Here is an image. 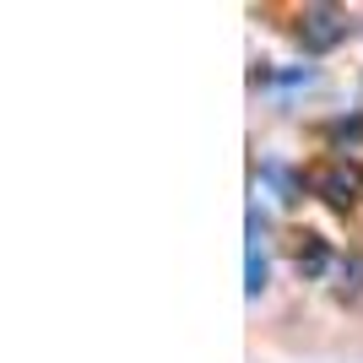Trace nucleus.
I'll use <instances>...</instances> for the list:
<instances>
[{
  "label": "nucleus",
  "instance_id": "1",
  "mask_svg": "<svg viewBox=\"0 0 363 363\" xmlns=\"http://www.w3.org/2000/svg\"><path fill=\"white\" fill-rule=\"evenodd\" d=\"M352 33H358V16L342 11V6H303V16H298V44L309 55H325V49L347 44Z\"/></svg>",
  "mask_w": 363,
  "mask_h": 363
},
{
  "label": "nucleus",
  "instance_id": "2",
  "mask_svg": "<svg viewBox=\"0 0 363 363\" xmlns=\"http://www.w3.org/2000/svg\"><path fill=\"white\" fill-rule=\"evenodd\" d=\"M309 184H315V196L325 201V206L347 212L352 201H358V190H363V163H331V168H320Z\"/></svg>",
  "mask_w": 363,
  "mask_h": 363
},
{
  "label": "nucleus",
  "instance_id": "3",
  "mask_svg": "<svg viewBox=\"0 0 363 363\" xmlns=\"http://www.w3.org/2000/svg\"><path fill=\"white\" fill-rule=\"evenodd\" d=\"M260 239H266V212L250 206V255H244V293L250 298H260V288H266V250H260Z\"/></svg>",
  "mask_w": 363,
  "mask_h": 363
},
{
  "label": "nucleus",
  "instance_id": "4",
  "mask_svg": "<svg viewBox=\"0 0 363 363\" xmlns=\"http://www.w3.org/2000/svg\"><path fill=\"white\" fill-rule=\"evenodd\" d=\"M293 266H298L303 277H325V266H331V244L320 239V233H309V228H303V233H293Z\"/></svg>",
  "mask_w": 363,
  "mask_h": 363
},
{
  "label": "nucleus",
  "instance_id": "5",
  "mask_svg": "<svg viewBox=\"0 0 363 363\" xmlns=\"http://www.w3.org/2000/svg\"><path fill=\"white\" fill-rule=\"evenodd\" d=\"M260 174H266V179H272L277 190H282V201H298L303 179H298V174H293V168H282V163H260Z\"/></svg>",
  "mask_w": 363,
  "mask_h": 363
},
{
  "label": "nucleus",
  "instance_id": "6",
  "mask_svg": "<svg viewBox=\"0 0 363 363\" xmlns=\"http://www.w3.org/2000/svg\"><path fill=\"white\" fill-rule=\"evenodd\" d=\"M342 277H347V288H363V260H347V272H342Z\"/></svg>",
  "mask_w": 363,
  "mask_h": 363
}]
</instances>
